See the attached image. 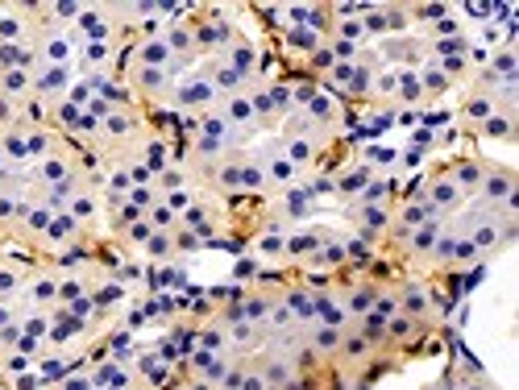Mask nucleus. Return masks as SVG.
Returning <instances> with one entry per match:
<instances>
[{
    "instance_id": "3",
    "label": "nucleus",
    "mask_w": 519,
    "mask_h": 390,
    "mask_svg": "<svg viewBox=\"0 0 519 390\" xmlns=\"http://www.w3.org/2000/svg\"><path fill=\"white\" fill-rule=\"evenodd\" d=\"M187 21H191V34H196V54H200V59H212V54H221V50L241 34V25L233 21V13L221 9V5H200V9H191Z\"/></svg>"
},
{
    "instance_id": "51",
    "label": "nucleus",
    "mask_w": 519,
    "mask_h": 390,
    "mask_svg": "<svg viewBox=\"0 0 519 390\" xmlns=\"http://www.w3.org/2000/svg\"><path fill=\"white\" fill-rule=\"evenodd\" d=\"M424 42H436V38H457V34H466L461 30V21H457V13H449V17H441V21H432L428 30H416Z\"/></svg>"
},
{
    "instance_id": "53",
    "label": "nucleus",
    "mask_w": 519,
    "mask_h": 390,
    "mask_svg": "<svg viewBox=\"0 0 519 390\" xmlns=\"http://www.w3.org/2000/svg\"><path fill=\"white\" fill-rule=\"evenodd\" d=\"M196 195H200L196 187H179V191H167V195H162V204H167L175 216H183L191 204H196Z\"/></svg>"
},
{
    "instance_id": "21",
    "label": "nucleus",
    "mask_w": 519,
    "mask_h": 390,
    "mask_svg": "<svg viewBox=\"0 0 519 390\" xmlns=\"http://www.w3.org/2000/svg\"><path fill=\"white\" fill-rule=\"evenodd\" d=\"M162 42H167V50H171L175 71H179L183 63H200V54H196V34H191V21H187V13L162 25Z\"/></svg>"
},
{
    "instance_id": "35",
    "label": "nucleus",
    "mask_w": 519,
    "mask_h": 390,
    "mask_svg": "<svg viewBox=\"0 0 519 390\" xmlns=\"http://www.w3.org/2000/svg\"><path fill=\"white\" fill-rule=\"evenodd\" d=\"M482 142H503V146H515L519 142V113H495L490 121H482L474 129Z\"/></svg>"
},
{
    "instance_id": "11",
    "label": "nucleus",
    "mask_w": 519,
    "mask_h": 390,
    "mask_svg": "<svg viewBox=\"0 0 519 390\" xmlns=\"http://www.w3.org/2000/svg\"><path fill=\"white\" fill-rule=\"evenodd\" d=\"M378 63H395L399 71H420L428 63V50L416 34H399V38H382L374 50Z\"/></svg>"
},
{
    "instance_id": "1",
    "label": "nucleus",
    "mask_w": 519,
    "mask_h": 390,
    "mask_svg": "<svg viewBox=\"0 0 519 390\" xmlns=\"http://www.w3.org/2000/svg\"><path fill=\"white\" fill-rule=\"evenodd\" d=\"M449 225L474 245L478 258H499L519 241V220L499 216L495 208H482V204H466Z\"/></svg>"
},
{
    "instance_id": "46",
    "label": "nucleus",
    "mask_w": 519,
    "mask_h": 390,
    "mask_svg": "<svg viewBox=\"0 0 519 390\" xmlns=\"http://www.w3.org/2000/svg\"><path fill=\"white\" fill-rule=\"evenodd\" d=\"M283 46L295 50V54H304V59H308V54H316V50L324 46V38L312 34L308 25H291V30H283Z\"/></svg>"
},
{
    "instance_id": "2",
    "label": "nucleus",
    "mask_w": 519,
    "mask_h": 390,
    "mask_svg": "<svg viewBox=\"0 0 519 390\" xmlns=\"http://www.w3.org/2000/svg\"><path fill=\"white\" fill-rule=\"evenodd\" d=\"M333 142H337V133L312 125L304 113H291L279 125V150H283V158L295 166L299 175H312L320 166V158L333 150Z\"/></svg>"
},
{
    "instance_id": "26",
    "label": "nucleus",
    "mask_w": 519,
    "mask_h": 390,
    "mask_svg": "<svg viewBox=\"0 0 519 390\" xmlns=\"http://www.w3.org/2000/svg\"><path fill=\"white\" fill-rule=\"evenodd\" d=\"M374 175H378L374 162H349V166H341V171L333 175V200L337 204H353V195H358Z\"/></svg>"
},
{
    "instance_id": "31",
    "label": "nucleus",
    "mask_w": 519,
    "mask_h": 390,
    "mask_svg": "<svg viewBox=\"0 0 519 390\" xmlns=\"http://www.w3.org/2000/svg\"><path fill=\"white\" fill-rule=\"evenodd\" d=\"M212 88H216V96H233V92H241L245 83H241V75L221 59V54H212V59H200V67H196Z\"/></svg>"
},
{
    "instance_id": "20",
    "label": "nucleus",
    "mask_w": 519,
    "mask_h": 390,
    "mask_svg": "<svg viewBox=\"0 0 519 390\" xmlns=\"http://www.w3.org/2000/svg\"><path fill=\"white\" fill-rule=\"evenodd\" d=\"M445 171L453 179V187L466 195V204L478 200V187H482V171H486V158L482 154H457L453 162H445Z\"/></svg>"
},
{
    "instance_id": "60",
    "label": "nucleus",
    "mask_w": 519,
    "mask_h": 390,
    "mask_svg": "<svg viewBox=\"0 0 519 390\" xmlns=\"http://www.w3.org/2000/svg\"><path fill=\"white\" fill-rule=\"evenodd\" d=\"M183 390H216V386H208V382H196V378H183Z\"/></svg>"
},
{
    "instance_id": "54",
    "label": "nucleus",
    "mask_w": 519,
    "mask_h": 390,
    "mask_svg": "<svg viewBox=\"0 0 519 390\" xmlns=\"http://www.w3.org/2000/svg\"><path fill=\"white\" fill-rule=\"evenodd\" d=\"M146 220H150L154 229H162V233H175V229H179V216H175L167 204H162V200H158V204L146 212Z\"/></svg>"
},
{
    "instance_id": "59",
    "label": "nucleus",
    "mask_w": 519,
    "mask_h": 390,
    "mask_svg": "<svg viewBox=\"0 0 519 390\" xmlns=\"http://www.w3.org/2000/svg\"><path fill=\"white\" fill-rule=\"evenodd\" d=\"M420 390H457V386H453V374H441L436 382H428V386H420Z\"/></svg>"
},
{
    "instance_id": "29",
    "label": "nucleus",
    "mask_w": 519,
    "mask_h": 390,
    "mask_svg": "<svg viewBox=\"0 0 519 390\" xmlns=\"http://www.w3.org/2000/svg\"><path fill=\"white\" fill-rule=\"evenodd\" d=\"M283 308L295 316V324L299 328H308V324H316V291L308 287V283H291V287H283Z\"/></svg>"
},
{
    "instance_id": "56",
    "label": "nucleus",
    "mask_w": 519,
    "mask_h": 390,
    "mask_svg": "<svg viewBox=\"0 0 519 390\" xmlns=\"http://www.w3.org/2000/svg\"><path fill=\"white\" fill-rule=\"evenodd\" d=\"M453 233H457V229H453ZM474 262H478V254H474V245H470L466 237H461V233H457V270H470Z\"/></svg>"
},
{
    "instance_id": "61",
    "label": "nucleus",
    "mask_w": 519,
    "mask_h": 390,
    "mask_svg": "<svg viewBox=\"0 0 519 390\" xmlns=\"http://www.w3.org/2000/svg\"><path fill=\"white\" fill-rule=\"evenodd\" d=\"M42 390H63V386H42Z\"/></svg>"
},
{
    "instance_id": "44",
    "label": "nucleus",
    "mask_w": 519,
    "mask_h": 390,
    "mask_svg": "<svg viewBox=\"0 0 519 390\" xmlns=\"http://www.w3.org/2000/svg\"><path fill=\"white\" fill-rule=\"evenodd\" d=\"M150 233H154V225L142 216V220H133V225H125V229H117L113 233V241L121 245V249H129V254H142L146 249V241H150Z\"/></svg>"
},
{
    "instance_id": "14",
    "label": "nucleus",
    "mask_w": 519,
    "mask_h": 390,
    "mask_svg": "<svg viewBox=\"0 0 519 390\" xmlns=\"http://www.w3.org/2000/svg\"><path fill=\"white\" fill-rule=\"evenodd\" d=\"M391 208H395V204H378V208H345L349 225H353V237L366 241L370 249H378L382 237H387V225H391Z\"/></svg>"
},
{
    "instance_id": "19",
    "label": "nucleus",
    "mask_w": 519,
    "mask_h": 390,
    "mask_svg": "<svg viewBox=\"0 0 519 390\" xmlns=\"http://www.w3.org/2000/svg\"><path fill=\"white\" fill-rule=\"evenodd\" d=\"M374 357H378V353H374V349H370V345L358 337V332H353V328L345 324L341 349H337V357H333L337 366H341V374H349V378H362V374L374 366Z\"/></svg>"
},
{
    "instance_id": "52",
    "label": "nucleus",
    "mask_w": 519,
    "mask_h": 390,
    "mask_svg": "<svg viewBox=\"0 0 519 390\" xmlns=\"http://www.w3.org/2000/svg\"><path fill=\"white\" fill-rule=\"evenodd\" d=\"M270 100H275V113H279V121H287V117L295 113L291 83H283V79H270Z\"/></svg>"
},
{
    "instance_id": "36",
    "label": "nucleus",
    "mask_w": 519,
    "mask_h": 390,
    "mask_svg": "<svg viewBox=\"0 0 519 390\" xmlns=\"http://www.w3.org/2000/svg\"><path fill=\"white\" fill-rule=\"evenodd\" d=\"M399 195H395V179L391 175H374L358 195H353V204L345 208H378V204H395Z\"/></svg>"
},
{
    "instance_id": "23",
    "label": "nucleus",
    "mask_w": 519,
    "mask_h": 390,
    "mask_svg": "<svg viewBox=\"0 0 519 390\" xmlns=\"http://www.w3.org/2000/svg\"><path fill=\"white\" fill-rule=\"evenodd\" d=\"M221 59L241 75V83H254L258 75H262V59H258V42L254 38H245V34H237L225 50H221Z\"/></svg>"
},
{
    "instance_id": "41",
    "label": "nucleus",
    "mask_w": 519,
    "mask_h": 390,
    "mask_svg": "<svg viewBox=\"0 0 519 390\" xmlns=\"http://www.w3.org/2000/svg\"><path fill=\"white\" fill-rule=\"evenodd\" d=\"M142 258H146V262H171V258H179V233L154 229L150 241H146V249H142Z\"/></svg>"
},
{
    "instance_id": "43",
    "label": "nucleus",
    "mask_w": 519,
    "mask_h": 390,
    "mask_svg": "<svg viewBox=\"0 0 519 390\" xmlns=\"http://www.w3.org/2000/svg\"><path fill=\"white\" fill-rule=\"evenodd\" d=\"M262 191H270L266 175H262V162H258V154L250 146H245V158H241V195H262Z\"/></svg>"
},
{
    "instance_id": "18",
    "label": "nucleus",
    "mask_w": 519,
    "mask_h": 390,
    "mask_svg": "<svg viewBox=\"0 0 519 390\" xmlns=\"http://www.w3.org/2000/svg\"><path fill=\"white\" fill-rule=\"evenodd\" d=\"M233 353H216V349H191L187 361H183V378H196V382H208L216 386L225 378Z\"/></svg>"
},
{
    "instance_id": "58",
    "label": "nucleus",
    "mask_w": 519,
    "mask_h": 390,
    "mask_svg": "<svg viewBox=\"0 0 519 390\" xmlns=\"http://www.w3.org/2000/svg\"><path fill=\"white\" fill-rule=\"evenodd\" d=\"M59 386H63V390H92L96 382H92V374H71V378H63Z\"/></svg>"
},
{
    "instance_id": "50",
    "label": "nucleus",
    "mask_w": 519,
    "mask_h": 390,
    "mask_svg": "<svg viewBox=\"0 0 519 390\" xmlns=\"http://www.w3.org/2000/svg\"><path fill=\"white\" fill-rule=\"evenodd\" d=\"M179 187H196L191 183V175H187V166L183 162H175V166H167L158 179H154V191L158 195H167V191H179Z\"/></svg>"
},
{
    "instance_id": "4",
    "label": "nucleus",
    "mask_w": 519,
    "mask_h": 390,
    "mask_svg": "<svg viewBox=\"0 0 519 390\" xmlns=\"http://www.w3.org/2000/svg\"><path fill=\"white\" fill-rule=\"evenodd\" d=\"M395 295H399V312L407 316V320H416V324H424V328H436L441 324V316H445V303H441V295H436L424 278H395Z\"/></svg>"
},
{
    "instance_id": "37",
    "label": "nucleus",
    "mask_w": 519,
    "mask_h": 390,
    "mask_svg": "<svg viewBox=\"0 0 519 390\" xmlns=\"http://www.w3.org/2000/svg\"><path fill=\"white\" fill-rule=\"evenodd\" d=\"M416 38H420V34H416ZM420 42H424V38H420ZM424 50H428V59H432V63H441V59H474V42H470V34L424 42Z\"/></svg>"
},
{
    "instance_id": "55",
    "label": "nucleus",
    "mask_w": 519,
    "mask_h": 390,
    "mask_svg": "<svg viewBox=\"0 0 519 390\" xmlns=\"http://www.w3.org/2000/svg\"><path fill=\"white\" fill-rule=\"evenodd\" d=\"M125 200H129L133 208H138V212H150V208L162 200V195H158V191H154V183H150V187H129Z\"/></svg>"
},
{
    "instance_id": "6",
    "label": "nucleus",
    "mask_w": 519,
    "mask_h": 390,
    "mask_svg": "<svg viewBox=\"0 0 519 390\" xmlns=\"http://www.w3.org/2000/svg\"><path fill=\"white\" fill-rule=\"evenodd\" d=\"M420 195H424V204H428V212L436 216V220H449L466 208V195H461L457 187H453V179H449V171H445V162H436L432 171L420 179Z\"/></svg>"
},
{
    "instance_id": "30",
    "label": "nucleus",
    "mask_w": 519,
    "mask_h": 390,
    "mask_svg": "<svg viewBox=\"0 0 519 390\" xmlns=\"http://www.w3.org/2000/svg\"><path fill=\"white\" fill-rule=\"evenodd\" d=\"M129 63H138V67H162V71L175 75V59H171L167 42H162V34H158V38H138V42H133V46H129Z\"/></svg>"
},
{
    "instance_id": "47",
    "label": "nucleus",
    "mask_w": 519,
    "mask_h": 390,
    "mask_svg": "<svg viewBox=\"0 0 519 390\" xmlns=\"http://www.w3.org/2000/svg\"><path fill=\"white\" fill-rule=\"evenodd\" d=\"M117 50H121L117 42H84V46H79V54H75V59H84V67L96 75L100 67H108V59H113Z\"/></svg>"
},
{
    "instance_id": "63",
    "label": "nucleus",
    "mask_w": 519,
    "mask_h": 390,
    "mask_svg": "<svg viewBox=\"0 0 519 390\" xmlns=\"http://www.w3.org/2000/svg\"><path fill=\"white\" fill-rule=\"evenodd\" d=\"M0 353H5V341H0Z\"/></svg>"
},
{
    "instance_id": "42",
    "label": "nucleus",
    "mask_w": 519,
    "mask_h": 390,
    "mask_svg": "<svg viewBox=\"0 0 519 390\" xmlns=\"http://www.w3.org/2000/svg\"><path fill=\"white\" fill-rule=\"evenodd\" d=\"M324 241V229H299L295 237H287V262H308Z\"/></svg>"
},
{
    "instance_id": "38",
    "label": "nucleus",
    "mask_w": 519,
    "mask_h": 390,
    "mask_svg": "<svg viewBox=\"0 0 519 390\" xmlns=\"http://www.w3.org/2000/svg\"><path fill=\"white\" fill-rule=\"evenodd\" d=\"M254 258H262V262H287V233L279 229V225H266L258 237H254Z\"/></svg>"
},
{
    "instance_id": "49",
    "label": "nucleus",
    "mask_w": 519,
    "mask_h": 390,
    "mask_svg": "<svg viewBox=\"0 0 519 390\" xmlns=\"http://www.w3.org/2000/svg\"><path fill=\"white\" fill-rule=\"evenodd\" d=\"M382 21H387V38H399V34H412V13L407 5H382Z\"/></svg>"
},
{
    "instance_id": "28",
    "label": "nucleus",
    "mask_w": 519,
    "mask_h": 390,
    "mask_svg": "<svg viewBox=\"0 0 519 390\" xmlns=\"http://www.w3.org/2000/svg\"><path fill=\"white\" fill-rule=\"evenodd\" d=\"M299 337H304V345H308L320 361H333L337 349H341L345 328H337V324H308V328H299Z\"/></svg>"
},
{
    "instance_id": "32",
    "label": "nucleus",
    "mask_w": 519,
    "mask_h": 390,
    "mask_svg": "<svg viewBox=\"0 0 519 390\" xmlns=\"http://www.w3.org/2000/svg\"><path fill=\"white\" fill-rule=\"evenodd\" d=\"M0 158H5L9 166H30V133H25V121H17L13 129H0Z\"/></svg>"
},
{
    "instance_id": "5",
    "label": "nucleus",
    "mask_w": 519,
    "mask_h": 390,
    "mask_svg": "<svg viewBox=\"0 0 519 390\" xmlns=\"http://www.w3.org/2000/svg\"><path fill=\"white\" fill-rule=\"evenodd\" d=\"M75 42H125V21H121V5H84L71 25Z\"/></svg>"
},
{
    "instance_id": "17",
    "label": "nucleus",
    "mask_w": 519,
    "mask_h": 390,
    "mask_svg": "<svg viewBox=\"0 0 519 390\" xmlns=\"http://www.w3.org/2000/svg\"><path fill=\"white\" fill-rule=\"evenodd\" d=\"M499 113V100H495V92H482V88H466L461 92V100H457V125L461 129H478L482 121H490Z\"/></svg>"
},
{
    "instance_id": "12",
    "label": "nucleus",
    "mask_w": 519,
    "mask_h": 390,
    "mask_svg": "<svg viewBox=\"0 0 519 390\" xmlns=\"http://www.w3.org/2000/svg\"><path fill=\"white\" fill-rule=\"evenodd\" d=\"M221 225H225V204L212 200V195H196V204L179 216V229H187L191 237H200V241H212V233Z\"/></svg>"
},
{
    "instance_id": "16",
    "label": "nucleus",
    "mask_w": 519,
    "mask_h": 390,
    "mask_svg": "<svg viewBox=\"0 0 519 390\" xmlns=\"http://www.w3.org/2000/svg\"><path fill=\"white\" fill-rule=\"evenodd\" d=\"M84 237H88V233L79 229L67 212H54L50 229H46V237H42V245H38V258H59V254H67V249H75Z\"/></svg>"
},
{
    "instance_id": "33",
    "label": "nucleus",
    "mask_w": 519,
    "mask_h": 390,
    "mask_svg": "<svg viewBox=\"0 0 519 390\" xmlns=\"http://www.w3.org/2000/svg\"><path fill=\"white\" fill-rule=\"evenodd\" d=\"M0 96L25 108L34 100V71L30 67H5L0 71Z\"/></svg>"
},
{
    "instance_id": "57",
    "label": "nucleus",
    "mask_w": 519,
    "mask_h": 390,
    "mask_svg": "<svg viewBox=\"0 0 519 390\" xmlns=\"http://www.w3.org/2000/svg\"><path fill=\"white\" fill-rule=\"evenodd\" d=\"M17 121H21V104H13V100L0 96V129H13Z\"/></svg>"
},
{
    "instance_id": "62",
    "label": "nucleus",
    "mask_w": 519,
    "mask_h": 390,
    "mask_svg": "<svg viewBox=\"0 0 519 390\" xmlns=\"http://www.w3.org/2000/svg\"><path fill=\"white\" fill-rule=\"evenodd\" d=\"M0 21H5V5H0Z\"/></svg>"
},
{
    "instance_id": "7",
    "label": "nucleus",
    "mask_w": 519,
    "mask_h": 390,
    "mask_svg": "<svg viewBox=\"0 0 519 390\" xmlns=\"http://www.w3.org/2000/svg\"><path fill=\"white\" fill-rule=\"evenodd\" d=\"M216 104H221V96H216V88L200 71L183 75L171 88V96H167V108H175V113H183V117H204V113H212Z\"/></svg>"
},
{
    "instance_id": "45",
    "label": "nucleus",
    "mask_w": 519,
    "mask_h": 390,
    "mask_svg": "<svg viewBox=\"0 0 519 390\" xmlns=\"http://www.w3.org/2000/svg\"><path fill=\"white\" fill-rule=\"evenodd\" d=\"M453 374V386L457 390H503L495 378H490L486 370H478V366H457V370H449Z\"/></svg>"
},
{
    "instance_id": "48",
    "label": "nucleus",
    "mask_w": 519,
    "mask_h": 390,
    "mask_svg": "<svg viewBox=\"0 0 519 390\" xmlns=\"http://www.w3.org/2000/svg\"><path fill=\"white\" fill-rule=\"evenodd\" d=\"M25 274H30V270H25L21 262H13V258L0 254V295H5V299H17V291H21V283H25Z\"/></svg>"
},
{
    "instance_id": "40",
    "label": "nucleus",
    "mask_w": 519,
    "mask_h": 390,
    "mask_svg": "<svg viewBox=\"0 0 519 390\" xmlns=\"http://www.w3.org/2000/svg\"><path fill=\"white\" fill-rule=\"evenodd\" d=\"M416 75H420V92H424V104H432V100H441V96L457 92V88H453V79H449L441 67H436V63H424Z\"/></svg>"
},
{
    "instance_id": "13",
    "label": "nucleus",
    "mask_w": 519,
    "mask_h": 390,
    "mask_svg": "<svg viewBox=\"0 0 519 390\" xmlns=\"http://www.w3.org/2000/svg\"><path fill=\"white\" fill-rule=\"evenodd\" d=\"M254 154H258V162H262V175H266V187H270V191H287V187H295L299 179H304V175H299L295 166L283 158L279 137H270L266 146H254Z\"/></svg>"
},
{
    "instance_id": "25",
    "label": "nucleus",
    "mask_w": 519,
    "mask_h": 390,
    "mask_svg": "<svg viewBox=\"0 0 519 390\" xmlns=\"http://www.w3.org/2000/svg\"><path fill=\"white\" fill-rule=\"evenodd\" d=\"M312 125H320V129H333V133H341V125H345V104H341V96H333V92H324V88H316V96L299 108Z\"/></svg>"
},
{
    "instance_id": "22",
    "label": "nucleus",
    "mask_w": 519,
    "mask_h": 390,
    "mask_svg": "<svg viewBox=\"0 0 519 390\" xmlns=\"http://www.w3.org/2000/svg\"><path fill=\"white\" fill-rule=\"evenodd\" d=\"M441 233H445V220H424V225L395 249V258H403V262H412V266L424 270V262H428V254H432V245L441 241Z\"/></svg>"
},
{
    "instance_id": "8",
    "label": "nucleus",
    "mask_w": 519,
    "mask_h": 390,
    "mask_svg": "<svg viewBox=\"0 0 519 390\" xmlns=\"http://www.w3.org/2000/svg\"><path fill=\"white\" fill-rule=\"evenodd\" d=\"M121 83L129 88L133 100H142V104H167V96H171V88H175V75H171V71H162V67H138V63H125Z\"/></svg>"
},
{
    "instance_id": "39",
    "label": "nucleus",
    "mask_w": 519,
    "mask_h": 390,
    "mask_svg": "<svg viewBox=\"0 0 519 390\" xmlns=\"http://www.w3.org/2000/svg\"><path fill=\"white\" fill-rule=\"evenodd\" d=\"M349 328L358 332V337H362L378 357L387 353V320H382L378 312H366V316H358V320H349Z\"/></svg>"
},
{
    "instance_id": "27",
    "label": "nucleus",
    "mask_w": 519,
    "mask_h": 390,
    "mask_svg": "<svg viewBox=\"0 0 519 390\" xmlns=\"http://www.w3.org/2000/svg\"><path fill=\"white\" fill-rule=\"evenodd\" d=\"M216 113H221L241 137H254V133H258V117H254V104H250V96H245V88L233 92V96H221Z\"/></svg>"
},
{
    "instance_id": "24",
    "label": "nucleus",
    "mask_w": 519,
    "mask_h": 390,
    "mask_svg": "<svg viewBox=\"0 0 519 390\" xmlns=\"http://www.w3.org/2000/svg\"><path fill=\"white\" fill-rule=\"evenodd\" d=\"M129 154L138 158V162L146 166V171H150L154 179H158L162 171H167V166H175V162H179V158H175V150H171V142H167V137H162V133H154V129H150V133H146L142 142L133 146Z\"/></svg>"
},
{
    "instance_id": "15",
    "label": "nucleus",
    "mask_w": 519,
    "mask_h": 390,
    "mask_svg": "<svg viewBox=\"0 0 519 390\" xmlns=\"http://www.w3.org/2000/svg\"><path fill=\"white\" fill-rule=\"evenodd\" d=\"M378 287H382V278H353V283L337 287V303H341V312L345 320H358L366 312H374V299H378Z\"/></svg>"
},
{
    "instance_id": "10",
    "label": "nucleus",
    "mask_w": 519,
    "mask_h": 390,
    "mask_svg": "<svg viewBox=\"0 0 519 390\" xmlns=\"http://www.w3.org/2000/svg\"><path fill=\"white\" fill-rule=\"evenodd\" d=\"M515 191H519V171H515V166H507V162H490V158H486L478 200H470V204H482V208H495V212H499Z\"/></svg>"
},
{
    "instance_id": "34",
    "label": "nucleus",
    "mask_w": 519,
    "mask_h": 390,
    "mask_svg": "<svg viewBox=\"0 0 519 390\" xmlns=\"http://www.w3.org/2000/svg\"><path fill=\"white\" fill-rule=\"evenodd\" d=\"M424 324H416V320H407L403 312L399 316H391L387 320V353H403V349H412L420 337H424Z\"/></svg>"
},
{
    "instance_id": "9",
    "label": "nucleus",
    "mask_w": 519,
    "mask_h": 390,
    "mask_svg": "<svg viewBox=\"0 0 519 390\" xmlns=\"http://www.w3.org/2000/svg\"><path fill=\"white\" fill-rule=\"evenodd\" d=\"M17 303L25 312H54L59 308V270H50L46 262L30 266V274H25V283L17 291Z\"/></svg>"
}]
</instances>
